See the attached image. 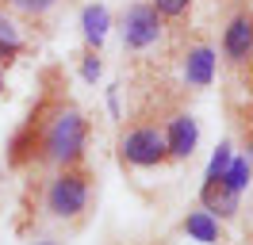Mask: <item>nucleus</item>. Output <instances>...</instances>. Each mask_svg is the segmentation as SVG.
Returning a JSON list of instances; mask_svg holds the SVG:
<instances>
[{"instance_id":"obj_1","label":"nucleus","mask_w":253,"mask_h":245,"mask_svg":"<svg viewBox=\"0 0 253 245\" xmlns=\"http://www.w3.org/2000/svg\"><path fill=\"white\" fill-rule=\"evenodd\" d=\"M84 153H88V115L69 100L65 84L58 81V69H50L42 77L39 100L8 142V165L35 176L62 165H77L84 161Z\"/></svg>"},{"instance_id":"obj_2","label":"nucleus","mask_w":253,"mask_h":245,"mask_svg":"<svg viewBox=\"0 0 253 245\" xmlns=\"http://www.w3.org/2000/svg\"><path fill=\"white\" fill-rule=\"evenodd\" d=\"M39 203H42L46 218L81 226L96 203V172L88 168V161L50 168V176L42 180V192H39Z\"/></svg>"},{"instance_id":"obj_3","label":"nucleus","mask_w":253,"mask_h":245,"mask_svg":"<svg viewBox=\"0 0 253 245\" xmlns=\"http://www.w3.org/2000/svg\"><path fill=\"white\" fill-rule=\"evenodd\" d=\"M119 165L123 168H165L169 165V150H165V134H161L158 115H142L119 134Z\"/></svg>"},{"instance_id":"obj_4","label":"nucleus","mask_w":253,"mask_h":245,"mask_svg":"<svg viewBox=\"0 0 253 245\" xmlns=\"http://www.w3.org/2000/svg\"><path fill=\"white\" fill-rule=\"evenodd\" d=\"M119 31H123V50H130V54H142V50H150V46L161 39L165 23H161V15L154 12V4H150V0H138V4L123 8Z\"/></svg>"},{"instance_id":"obj_5","label":"nucleus","mask_w":253,"mask_h":245,"mask_svg":"<svg viewBox=\"0 0 253 245\" xmlns=\"http://www.w3.org/2000/svg\"><path fill=\"white\" fill-rule=\"evenodd\" d=\"M222 65L226 69H250L253 61V8L250 4H242L230 19H226V27H222Z\"/></svg>"},{"instance_id":"obj_6","label":"nucleus","mask_w":253,"mask_h":245,"mask_svg":"<svg viewBox=\"0 0 253 245\" xmlns=\"http://www.w3.org/2000/svg\"><path fill=\"white\" fill-rule=\"evenodd\" d=\"M161 134H165V150H169V165H184L200 146V122L192 111L176 107L161 119Z\"/></svg>"},{"instance_id":"obj_7","label":"nucleus","mask_w":253,"mask_h":245,"mask_svg":"<svg viewBox=\"0 0 253 245\" xmlns=\"http://www.w3.org/2000/svg\"><path fill=\"white\" fill-rule=\"evenodd\" d=\"M215 69H219V54H215V46L204 42V39L188 42V50L180 54V77H184V84H188L192 92L211 88Z\"/></svg>"},{"instance_id":"obj_8","label":"nucleus","mask_w":253,"mask_h":245,"mask_svg":"<svg viewBox=\"0 0 253 245\" xmlns=\"http://www.w3.org/2000/svg\"><path fill=\"white\" fill-rule=\"evenodd\" d=\"M200 207L211 211L219 222H234L238 211H242V196L234 188H226L222 176H204V184H200Z\"/></svg>"},{"instance_id":"obj_9","label":"nucleus","mask_w":253,"mask_h":245,"mask_svg":"<svg viewBox=\"0 0 253 245\" xmlns=\"http://www.w3.org/2000/svg\"><path fill=\"white\" fill-rule=\"evenodd\" d=\"M180 234H188L192 242H204V245H226L230 238H226V222H219L211 211H204V207H196V211H188L184 218H180Z\"/></svg>"},{"instance_id":"obj_10","label":"nucleus","mask_w":253,"mask_h":245,"mask_svg":"<svg viewBox=\"0 0 253 245\" xmlns=\"http://www.w3.org/2000/svg\"><path fill=\"white\" fill-rule=\"evenodd\" d=\"M108 27H111V12L104 4H88V8L81 12V35H84V46H88V50H100V46H104Z\"/></svg>"},{"instance_id":"obj_11","label":"nucleus","mask_w":253,"mask_h":245,"mask_svg":"<svg viewBox=\"0 0 253 245\" xmlns=\"http://www.w3.org/2000/svg\"><path fill=\"white\" fill-rule=\"evenodd\" d=\"M23 50H27V42L16 27V15L0 4V65H12L16 58H23Z\"/></svg>"},{"instance_id":"obj_12","label":"nucleus","mask_w":253,"mask_h":245,"mask_svg":"<svg viewBox=\"0 0 253 245\" xmlns=\"http://www.w3.org/2000/svg\"><path fill=\"white\" fill-rule=\"evenodd\" d=\"M0 4L12 15H19V19H46L62 0H0Z\"/></svg>"},{"instance_id":"obj_13","label":"nucleus","mask_w":253,"mask_h":245,"mask_svg":"<svg viewBox=\"0 0 253 245\" xmlns=\"http://www.w3.org/2000/svg\"><path fill=\"white\" fill-rule=\"evenodd\" d=\"M250 176H253V161L246 157V153H234L230 157V165H226V172H222V180H226V188H234L238 196L250 188Z\"/></svg>"},{"instance_id":"obj_14","label":"nucleus","mask_w":253,"mask_h":245,"mask_svg":"<svg viewBox=\"0 0 253 245\" xmlns=\"http://www.w3.org/2000/svg\"><path fill=\"white\" fill-rule=\"evenodd\" d=\"M150 4H154V12L161 15V23H180V19L192 12L196 0H150Z\"/></svg>"},{"instance_id":"obj_15","label":"nucleus","mask_w":253,"mask_h":245,"mask_svg":"<svg viewBox=\"0 0 253 245\" xmlns=\"http://www.w3.org/2000/svg\"><path fill=\"white\" fill-rule=\"evenodd\" d=\"M238 138H242V153L253 161V104H246L242 111H238Z\"/></svg>"},{"instance_id":"obj_16","label":"nucleus","mask_w":253,"mask_h":245,"mask_svg":"<svg viewBox=\"0 0 253 245\" xmlns=\"http://www.w3.org/2000/svg\"><path fill=\"white\" fill-rule=\"evenodd\" d=\"M230 157H234V142H219V150L211 153L207 176H222V172H226V165H230Z\"/></svg>"},{"instance_id":"obj_17","label":"nucleus","mask_w":253,"mask_h":245,"mask_svg":"<svg viewBox=\"0 0 253 245\" xmlns=\"http://www.w3.org/2000/svg\"><path fill=\"white\" fill-rule=\"evenodd\" d=\"M81 73H84V81H96V77H100V58H96L92 50L84 54V69H81Z\"/></svg>"},{"instance_id":"obj_18","label":"nucleus","mask_w":253,"mask_h":245,"mask_svg":"<svg viewBox=\"0 0 253 245\" xmlns=\"http://www.w3.org/2000/svg\"><path fill=\"white\" fill-rule=\"evenodd\" d=\"M246 242L253 245V211H250V218H246Z\"/></svg>"},{"instance_id":"obj_19","label":"nucleus","mask_w":253,"mask_h":245,"mask_svg":"<svg viewBox=\"0 0 253 245\" xmlns=\"http://www.w3.org/2000/svg\"><path fill=\"white\" fill-rule=\"evenodd\" d=\"M31 245H62V242H54V238H39V242H31Z\"/></svg>"},{"instance_id":"obj_20","label":"nucleus","mask_w":253,"mask_h":245,"mask_svg":"<svg viewBox=\"0 0 253 245\" xmlns=\"http://www.w3.org/2000/svg\"><path fill=\"white\" fill-rule=\"evenodd\" d=\"M250 92H253V61H250Z\"/></svg>"},{"instance_id":"obj_21","label":"nucleus","mask_w":253,"mask_h":245,"mask_svg":"<svg viewBox=\"0 0 253 245\" xmlns=\"http://www.w3.org/2000/svg\"><path fill=\"white\" fill-rule=\"evenodd\" d=\"M0 96H4V69H0Z\"/></svg>"}]
</instances>
